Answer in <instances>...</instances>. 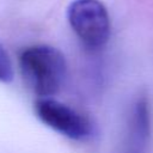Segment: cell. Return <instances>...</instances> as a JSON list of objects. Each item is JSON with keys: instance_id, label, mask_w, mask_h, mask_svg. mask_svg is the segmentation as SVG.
I'll list each match as a JSON object with an SVG mask.
<instances>
[{"instance_id": "obj_3", "label": "cell", "mask_w": 153, "mask_h": 153, "mask_svg": "<svg viewBox=\"0 0 153 153\" xmlns=\"http://www.w3.org/2000/svg\"><path fill=\"white\" fill-rule=\"evenodd\" d=\"M35 112L47 127L68 139L82 141L93 134V126L86 116L53 98H39L35 103Z\"/></svg>"}, {"instance_id": "obj_1", "label": "cell", "mask_w": 153, "mask_h": 153, "mask_svg": "<svg viewBox=\"0 0 153 153\" xmlns=\"http://www.w3.org/2000/svg\"><path fill=\"white\" fill-rule=\"evenodd\" d=\"M19 68L26 85L39 98L57 93L65 81L67 63L55 47L36 44L25 48L19 55Z\"/></svg>"}, {"instance_id": "obj_4", "label": "cell", "mask_w": 153, "mask_h": 153, "mask_svg": "<svg viewBox=\"0 0 153 153\" xmlns=\"http://www.w3.org/2000/svg\"><path fill=\"white\" fill-rule=\"evenodd\" d=\"M14 71L11 59L4 47L0 44V82L8 84L13 80Z\"/></svg>"}, {"instance_id": "obj_2", "label": "cell", "mask_w": 153, "mask_h": 153, "mask_svg": "<svg viewBox=\"0 0 153 153\" xmlns=\"http://www.w3.org/2000/svg\"><path fill=\"white\" fill-rule=\"evenodd\" d=\"M69 26L90 50L102 49L110 38L111 24L105 5L99 0H74L67 8Z\"/></svg>"}]
</instances>
